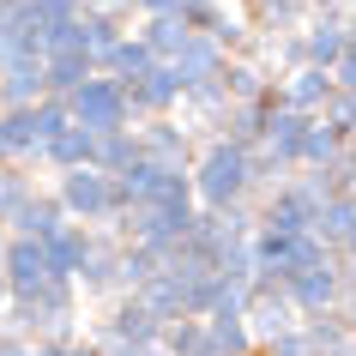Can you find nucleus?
Returning <instances> with one entry per match:
<instances>
[{
	"label": "nucleus",
	"instance_id": "nucleus-1",
	"mask_svg": "<svg viewBox=\"0 0 356 356\" xmlns=\"http://www.w3.org/2000/svg\"><path fill=\"white\" fill-rule=\"evenodd\" d=\"M188 188L200 211H229V206H254V175H248V151L229 139H200L188 163Z\"/></svg>",
	"mask_w": 356,
	"mask_h": 356
},
{
	"label": "nucleus",
	"instance_id": "nucleus-2",
	"mask_svg": "<svg viewBox=\"0 0 356 356\" xmlns=\"http://www.w3.org/2000/svg\"><path fill=\"white\" fill-rule=\"evenodd\" d=\"M79 284L73 278H49L37 296H13L6 302V326L24 344H67L79 338Z\"/></svg>",
	"mask_w": 356,
	"mask_h": 356
},
{
	"label": "nucleus",
	"instance_id": "nucleus-3",
	"mask_svg": "<svg viewBox=\"0 0 356 356\" xmlns=\"http://www.w3.org/2000/svg\"><path fill=\"white\" fill-rule=\"evenodd\" d=\"M55 200L67 211V224L85 229H109L121 218V193H115V175L103 169H73V175H55Z\"/></svg>",
	"mask_w": 356,
	"mask_h": 356
},
{
	"label": "nucleus",
	"instance_id": "nucleus-4",
	"mask_svg": "<svg viewBox=\"0 0 356 356\" xmlns=\"http://www.w3.org/2000/svg\"><path fill=\"white\" fill-rule=\"evenodd\" d=\"M67 115H73V127H85L91 139H109V133H127L133 127V109H127V91L115 85V79L91 73L67 97Z\"/></svg>",
	"mask_w": 356,
	"mask_h": 356
},
{
	"label": "nucleus",
	"instance_id": "nucleus-5",
	"mask_svg": "<svg viewBox=\"0 0 356 356\" xmlns=\"http://www.w3.org/2000/svg\"><path fill=\"white\" fill-rule=\"evenodd\" d=\"M85 338L109 356V350H127V344H157V338H163V320H151V308L139 296H115V302L97 308V320H91Z\"/></svg>",
	"mask_w": 356,
	"mask_h": 356
},
{
	"label": "nucleus",
	"instance_id": "nucleus-6",
	"mask_svg": "<svg viewBox=\"0 0 356 356\" xmlns=\"http://www.w3.org/2000/svg\"><path fill=\"white\" fill-rule=\"evenodd\" d=\"M248 332H254V344H272V338H284L290 326H302L296 302H290V290H284L278 278H254V290H248Z\"/></svg>",
	"mask_w": 356,
	"mask_h": 356
},
{
	"label": "nucleus",
	"instance_id": "nucleus-7",
	"mask_svg": "<svg viewBox=\"0 0 356 356\" xmlns=\"http://www.w3.org/2000/svg\"><path fill=\"white\" fill-rule=\"evenodd\" d=\"M133 133H139V157L157 163V169H188L193 151H200V139H193L175 115H163V121H139Z\"/></svg>",
	"mask_w": 356,
	"mask_h": 356
},
{
	"label": "nucleus",
	"instance_id": "nucleus-8",
	"mask_svg": "<svg viewBox=\"0 0 356 356\" xmlns=\"http://www.w3.org/2000/svg\"><path fill=\"white\" fill-rule=\"evenodd\" d=\"M181 97H188V91H181L175 67H163V60H157L145 79H133V85H127L133 127H139V121H163V115H175V109H181Z\"/></svg>",
	"mask_w": 356,
	"mask_h": 356
},
{
	"label": "nucleus",
	"instance_id": "nucleus-9",
	"mask_svg": "<svg viewBox=\"0 0 356 356\" xmlns=\"http://www.w3.org/2000/svg\"><path fill=\"white\" fill-rule=\"evenodd\" d=\"M284 290H290V302H296L302 320H308V314H332V308H338V290H344V272H338V260H320V266L290 272Z\"/></svg>",
	"mask_w": 356,
	"mask_h": 356
},
{
	"label": "nucleus",
	"instance_id": "nucleus-10",
	"mask_svg": "<svg viewBox=\"0 0 356 356\" xmlns=\"http://www.w3.org/2000/svg\"><path fill=\"white\" fill-rule=\"evenodd\" d=\"M73 284H79L85 302H115L121 296V242H115L109 229H97V242H91V254H85Z\"/></svg>",
	"mask_w": 356,
	"mask_h": 356
},
{
	"label": "nucleus",
	"instance_id": "nucleus-11",
	"mask_svg": "<svg viewBox=\"0 0 356 356\" xmlns=\"http://www.w3.org/2000/svg\"><path fill=\"white\" fill-rule=\"evenodd\" d=\"M344 42H350V13H308V24H302V60L308 67L332 73Z\"/></svg>",
	"mask_w": 356,
	"mask_h": 356
},
{
	"label": "nucleus",
	"instance_id": "nucleus-12",
	"mask_svg": "<svg viewBox=\"0 0 356 356\" xmlns=\"http://www.w3.org/2000/svg\"><path fill=\"white\" fill-rule=\"evenodd\" d=\"M0 278H6L13 296H37L42 284H49V254H42V242H31V236H6Z\"/></svg>",
	"mask_w": 356,
	"mask_h": 356
},
{
	"label": "nucleus",
	"instance_id": "nucleus-13",
	"mask_svg": "<svg viewBox=\"0 0 356 356\" xmlns=\"http://www.w3.org/2000/svg\"><path fill=\"white\" fill-rule=\"evenodd\" d=\"M193 31H200L206 42H218L224 55H242L248 42H254V24H248V6H242V0H218L211 13L193 19Z\"/></svg>",
	"mask_w": 356,
	"mask_h": 356
},
{
	"label": "nucleus",
	"instance_id": "nucleus-14",
	"mask_svg": "<svg viewBox=\"0 0 356 356\" xmlns=\"http://www.w3.org/2000/svg\"><path fill=\"white\" fill-rule=\"evenodd\" d=\"M308 121H314V115H296V109H272V121H266L260 151L284 169V175H296V163H302V133H308Z\"/></svg>",
	"mask_w": 356,
	"mask_h": 356
},
{
	"label": "nucleus",
	"instance_id": "nucleus-15",
	"mask_svg": "<svg viewBox=\"0 0 356 356\" xmlns=\"http://www.w3.org/2000/svg\"><path fill=\"white\" fill-rule=\"evenodd\" d=\"M0 157H6V163H24V169L42 163L37 109H0Z\"/></svg>",
	"mask_w": 356,
	"mask_h": 356
},
{
	"label": "nucleus",
	"instance_id": "nucleus-16",
	"mask_svg": "<svg viewBox=\"0 0 356 356\" xmlns=\"http://www.w3.org/2000/svg\"><path fill=\"white\" fill-rule=\"evenodd\" d=\"M332 73H320V67H296L290 79H278V97H284V109H296V115H320L326 103H332Z\"/></svg>",
	"mask_w": 356,
	"mask_h": 356
},
{
	"label": "nucleus",
	"instance_id": "nucleus-17",
	"mask_svg": "<svg viewBox=\"0 0 356 356\" xmlns=\"http://www.w3.org/2000/svg\"><path fill=\"white\" fill-rule=\"evenodd\" d=\"M91 157H97V139L85 127H60L49 145H42V163L37 169H49V175H73V169H91Z\"/></svg>",
	"mask_w": 356,
	"mask_h": 356
},
{
	"label": "nucleus",
	"instance_id": "nucleus-18",
	"mask_svg": "<svg viewBox=\"0 0 356 356\" xmlns=\"http://www.w3.org/2000/svg\"><path fill=\"white\" fill-rule=\"evenodd\" d=\"M133 37L151 49V60H163V67H169V60L193 42V24L181 19V13H169V19H139V24H133Z\"/></svg>",
	"mask_w": 356,
	"mask_h": 356
},
{
	"label": "nucleus",
	"instance_id": "nucleus-19",
	"mask_svg": "<svg viewBox=\"0 0 356 356\" xmlns=\"http://www.w3.org/2000/svg\"><path fill=\"white\" fill-rule=\"evenodd\" d=\"M254 37H290L308 24V0H242Z\"/></svg>",
	"mask_w": 356,
	"mask_h": 356
},
{
	"label": "nucleus",
	"instance_id": "nucleus-20",
	"mask_svg": "<svg viewBox=\"0 0 356 356\" xmlns=\"http://www.w3.org/2000/svg\"><path fill=\"white\" fill-rule=\"evenodd\" d=\"M49 85H42V60H13L0 67V109H37Z\"/></svg>",
	"mask_w": 356,
	"mask_h": 356
},
{
	"label": "nucleus",
	"instance_id": "nucleus-21",
	"mask_svg": "<svg viewBox=\"0 0 356 356\" xmlns=\"http://www.w3.org/2000/svg\"><path fill=\"white\" fill-rule=\"evenodd\" d=\"M224 60H229V55L218 49V42H206L200 31H193V42L169 60V67H175V79H181V91H193V85H211V79L224 73Z\"/></svg>",
	"mask_w": 356,
	"mask_h": 356
},
{
	"label": "nucleus",
	"instance_id": "nucleus-22",
	"mask_svg": "<svg viewBox=\"0 0 356 356\" xmlns=\"http://www.w3.org/2000/svg\"><path fill=\"white\" fill-rule=\"evenodd\" d=\"M91 242H97V229H85V224H67L60 236H49V242H42V254H49V278H79V266H85Z\"/></svg>",
	"mask_w": 356,
	"mask_h": 356
},
{
	"label": "nucleus",
	"instance_id": "nucleus-23",
	"mask_svg": "<svg viewBox=\"0 0 356 356\" xmlns=\"http://www.w3.org/2000/svg\"><path fill=\"white\" fill-rule=\"evenodd\" d=\"M67 229V211H60V200H55V188H37V200L13 218V229L6 236H31V242H49V236H60Z\"/></svg>",
	"mask_w": 356,
	"mask_h": 356
},
{
	"label": "nucleus",
	"instance_id": "nucleus-24",
	"mask_svg": "<svg viewBox=\"0 0 356 356\" xmlns=\"http://www.w3.org/2000/svg\"><path fill=\"white\" fill-rule=\"evenodd\" d=\"M151 67H157V60H151V49H145V42H139V37H133V31H127V37H121V42H115V49H109V55H103V60H97V73H103V79H115L121 91H127L133 79H145Z\"/></svg>",
	"mask_w": 356,
	"mask_h": 356
},
{
	"label": "nucleus",
	"instance_id": "nucleus-25",
	"mask_svg": "<svg viewBox=\"0 0 356 356\" xmlns=\"http://www.w3.org/2000/svg\"><path fill=\"white\" fill-rule=\"evenodd\" d=\"M302 338H308V356H356V332L338 314H308Z\"/></svg>",
	"mask_w": 356,
	"mask_h": 356
},
{
	"label": "nucleus",
	"instance_id": "nucleus-26",
	"mask_svg": "<svg viewBox=\"0 0 356 356\" xmlns=\"http://www.w3.org/2000/svg\"><path fill=\"white\" fill-rule=\"evenodd\" d=\"M218 85H224L229 103H260V91L272 85V73H266L260 60H248V55H229L224 73H218Z\"/></svg>",
	"mask_w": 356,
	"mask_h": 356
},
{
	"label": "nucleus",
	"instance_id": "nucleus-27",
	"mask_svg": "<svg viewBox=\"0 0 356 356\" xmlns=\"http://www.w3.org/2000/svg\"><path fill=\"white\" fill-rule=\"evenodd\" d=\"M31 200H37V169L0 163V229H13V218H19Z\"/></svg>",
	"mask_w": 356,
	"mask_h": 356
},
{
	"label": "nucleus",
	"instance_id": "nucleus-28",
	"mask_svg": "<svg viewBox=\"0 0 356 356\" xmlns=\"http://www.w3.org/2000/svg\"><path fill=\"white\" fill-rule=\"evenodd\" d=\"M338 157H344V139H338V133L314 115V121H308V133H302V163H296V169H332Z\"/></svg>",
	"mask_w": 356,
	"mask_h": 356
},
{
	"label": "nucleus",
	"instance_id": "nucleus-29",
	"mask_svg": "<svg viewBox=\"0 0 356 356\" xmlns=\"http://www.w3.org/2000/svg\"><path fill=\"white\" fill-rule=\"evenodd\" d=\"M163 356H211V338H206V320H169L163 326Z\"/></svg>",
	"mask_w": 356,
	"mask_h": 356
},
{
	"label": "nucleus",
	"instance_id": "nucleus-30",
	"mask_svg": "<svg viewBox=\"0 0 356 356\" xmlns=\"http://www.w3.org/2000/svg\"><path fill=\"white\" fill-rule=\"evenodd\" d=\"M139 163V133H109V139H97V157H91V169H103V175H121V169H133Z\"/></svg>",
	"mask_w": 356,
	"mask_h": 356
},
{
	"label": "nucleus",
	"instance_id": "nucleus-31",
	"mask_svg": "<svg viewBox=\"0 0 356 356\" xmlns=\"http://www.w3.org/2000/svg\"><path fill=\"white\" fill-rule=\"evenodd\" d=\"M320 121H326V127L350 145V139H356V97H350V91H332V103L320 109Z\"/></svg>",
	"mask_w": 356,
	"mask_h": 356
},
{
	"label": "nucleus",
	"instance_id": "nucleus-32",
	"mask_svg": "<svg viewBox=\"0 0 356 356\" xmlns=\"http://www.w3.org/2000/svg\"><path fill=\"white\" fill-rule=\"evenodd\" d=\"M60 127H73V115H67V97H42V103H37V133H42V145H49Z\"/></svg>",
	"mask_w": 356,
	"mask_h": 356
},
{
	"label": "nucleus",
	"instance_id": "nucleus-33",
	"mask_svg": "<svg viewBox=\"0 0 356 356\" xmlns=\"http://www.w3.org/2000/svg\"><path fill=\"white\" fill-rule=\"evenodd\" d=\"M332 188L344 193V200H356V145H344V157L332 163Z\"/></svg>",
	"mask_w": 356,
	"mask_h": 356
},
{
	"label": "nucleus",
	"instance_id": "nucleus-34",
	"mask_svg": "<svg viewBox=\"0 0 356 356\" xmlns=\"http://www.w3.org/2000/svg\"><path fill=\"white\" fill-rule=\"evenodd\" d=\"M332 85H338V91H350V97H356V31H350V42H344V55H338V67H332Z\"/></svg>",
	"mask_w": 356,
	"mask_h": 356
},
{
	"label": "nucleus",
	"instance_id": "nucleus-35",
	"mask_svg": "<svg viewBox=\"0 0 356 356\" xmlns=\"http://www.w3.org/2000/svg\"><path fill=\"white\" fill-rule=\"evenodd\" d=\"M169 13H181V0H133V24L139 19H169Z\"/></svg>",
	"mask_w": 356,
	"mask_h": 356
},
{
	"label": "nucleus",
	"instance_id": "nucleus-36",
	"mask_svg": "<svg viewBox=\"0 0 356 356\" xmlns=\"http://www.w3.org/2000/svg\"><path fill=\"white\" fill-rule=\"evenodd\" d=\"M332 314L356 332V278H344V290H338V308H332Z\"/></svg>",
	"mask_w": 356,
	"mask_h": 356
},
{
	"label": "nucleus",
	"instance_id": "nucleus-37",
	"mask_svg": "<svg viewBox=\"0 0 356 356\" xmlns=\"http://www.w3.org/2000/svg\"><path fill=\"white\" fill-rule=\"evenodd\" d=\"M0 356H31V344H24L19 332H6V338H0Z\"/></svg>",
	"mask_w": 356,
	"mask_h": 356
},
{
	"label": "nucleus",
	"instance_id": "nucleus-38",
	"mask_svg": "<svg viewBox=\"0 0 356 356\" xmlns=\"http://www.w3.org/2000/svg\"><path fill=\"white\" fill-rule=\"evenodd\" d=\"M211 6H218V0H181V19L193 24V19H200V13H211Z\"/></svg>",
	"mask_w": 356,
	"mask_h": 356
},
{
	"label": "nucleus",
	"instance_id": "nucleus-39",
	"mask_svg": "<svg viewBox=\"0 0 356 356\" xmlns=\"http://www.w3.org/2000/svg\"><path fill=\"white\" fill-rule=\"evenodd\" d=\"M109 356H163V344H127V350H109Z\"/></svg>",
	"mask_w": 356,
	"mask_h": 356
},
{
	"label": "nucleus",
	"instance_id": "nucleus-40",
	"mask_svg": "<svg viewBox=\"0 0 356 356\" xmlns=\"http://www.w3.org/2000/svg\"><path fill=\"white\" fill-rule=\"evenodd\" d=\"M0 260H6V229H0ZM13 302V290H6V278H0V308Z\"/></svg>",
	"mask_w": 356,
	"mask_h": 356
},
{
	"label": "nucleus",
	"instance_id": "nucleus-41",
	"mask_svg": "<svg viewBox=\"0 0 356 356\" xmlns=\"http://www.w3.org/2000/svg\"><path fill=\"white\" fill-rule=\"evenodd\" d=\"M6 332H13V326H6V308H0V338H6Z\"/></svg>",
	"mask_w": 356,
	"mask_h": 356
},
{
	"label": "nucleus",
	"instance_id": "nucleus-42",
	"mask_svg": "<svg viewBox=\"0 0 356 356\" xmlns=\"http://www.w3.org/2000/svg\"><path fill=\"white\" fill-rule=\"evenodd\" d=\"M344 13H356V0H344Z\"/></svg>",
	"mask_w": 356,
	"mask_h": 356
},
{
	"label": "nucleus",
	"instance_id": "nucleus-43",
	"mask_svg": "<svg viewBox=\"0 0 356 356\" xmlns=\"http://www.w3.org/2000/svg\"><path fill=\"white\" fill-rule=\"evenodd\" d=\"M344 254H356V236H350V248H344Z\"/></svg>",
	"mask_w": 356,
	"mask_h": 356
},
{
	"label": "nucleus",
	"instance_id": "nucleus-44",
	"mask_svg": "<svg viewBox=\"0 0 356 356\" xmlns=\"http://www.w3.org/2000/svg\"><path fill=\"white\" fill-rule=\"evenodd\" d=\"M350 31H356V13H350Z\"/></svg>",
	"mask_w": 356,
	"mask_h": 356
},
{
	"label": "nucleus",
	"instance_id": "nucleus-45",
	"mask_svg": "<svg viewBox=\"0 0 356 356\" xmlns=\"http://www.w3.org/2000/svg\"><path fill=\"white\" fill-rule=\"evenodd\" d=\"M0 163H6V157H0Z\"/></svg>",
	"mask_w": 356,
	"mask_h": 356
},
{
	"label": "nucleus",
	"instance_id": "nucleus-46",
	"mask_svg": "<svg viewBox=\"0 0 356 356\" xmlns=\"http://www.w3.org/2000/svg\"><path fill=\"white\" fill-rule=\"evenodd\" d=\"M350 145H356V139H350Z\"/></svg>",
	"mask_w": 356,
	"mask_h": 356
}]
</instances>
